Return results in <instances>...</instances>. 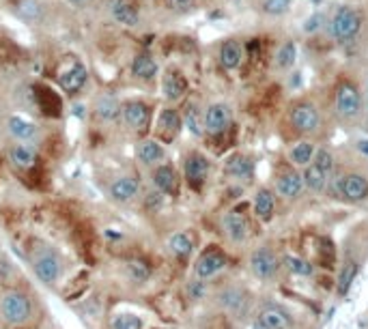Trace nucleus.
Here are the masks:
<instances>
[{
    "label": "nucleus",
    "mask_w": 368,
    "mask_h": 329,
    "mask_svg": "<svg viewBox=\"0 0 368 329\" xmlns=\"http://www.w3.org/2000/svg\"><path fill=\"white\" fill-rule=\"evenodd\" d=\"M0 314L9 325H24L32 314L30 299L20 291H9L0 297Z\"/></svg>",
    "instance_id": "f257e3e1"
},
{
    "label": "nucleus",
    "mask_w": 368,
    "mask_h": 329,
    "mask_svg": "<svg viewBox=\"0 0 368 329\" xmlns=\"http://www.w3.org/2000/svg\"><path fill=\"white\" fill-rule=\"evenodd\" d=\"M59 75V85L65 93L73 95V93H80L82 89H85L87 80H89V71L87 67L82 65L75 56H67L63 61V65L59 67L56 71Z\"/></svg>",
    "instance_id": "f03ea898"
},
{
    "label": "nucleus",
    "mask_w": 368,
    "mask_h": 329,
    "mask_svg": "<svg viewBox=\"0 0 368 329\" xmlns=\"http://www.w3.org/2000/svg\"><path fill=\"white\" fill-rule=\"evenodd\" d=\"M362 28V13L353 7H341L332 20V32L338 41L353 39Z\"/></svg>",
    "instance_id": "7ed1b4c3"
},
{
    "label": "nucleus",
    "mask_w": 368,
    "mask_h": 329,
    "mask_svg": "<svg viewBox=\"0 0 368 329\" xmlns=\"http://www.w3.org/2000/svg\"><path fill=\"white\" fill-rule=\"evenodd\" d=\"M32 267L37 278L46 284H54L61 278V261L48 248H37V252L32 254Z\"/></svg>",
    "instance_id": "20e7f679"
},
{
    "label": "nucleus",
    "mask_w": 368,
    "mask_h": 329,
    "mask_svg": "<svg viewBox=\"0 0 368 329\" xmlns=\"http://www.w3.org/2000/svg\"><path fill=\"white\" fill-rule=\"evenodd\" d=\"M362 108V95L355 85L343 82L336 89V110L343 118H355Z\"/></svg>",
    "instance_id": "39448f33"
},
{
    "label": "nucleus",
    "mask_w": 368,
    "mask_h": 329,
    "mask_svg": "<svg viewBox=\"0 0 368 329\" xmlns=\"http://www.w3.org/2000/svg\"><path fill=\"white\" fill-rule=\"evenodd\" d=\"M231 108L226 104H211L204 112V132L211 136H222L231 128Z\"/></svg>",
    "instance_id": "423d86ee"
},
{
    "label": "nucleus",
    "mask_w": 368,
    "mask_h": 329,
    "mask_svg": "<svg viewBox=\"0 0 368 329\" xmlns=\"http://www.w3.org/2000/svg\"><path fill=\"white\" fill-rule=\"evenodd\" d=\"M35 101H37V108L46 116L59 118L63 114V99L50 85H44V82L35 85Z\"/></svg>",
    "instance_id": "0eeeda50"
},
{
    "label": "nucleus",
    "mask_w": 368,
    "mask_h": 329,
    "mask_svg": "<svg viewBox=\"0 0 368 329\" xmlns=\"http://www.w3.org/2000/svg\"><path fill=\"white\" fill-rule=\"evenodd\" d=\"M121 110H123V118H125V123L132 130L145 132L151 125V108L145 101H138V99L125 101Z\"/></svg>",
    "instance_id": "6e6552de"
},
{
    "label": "nucleus",
    "mask_w": 368,
    "mask_h": 329,
    "mask_svg": "<svg viewBox=\"0 0 368 329\" xmlns=\"http://www.w3.org/2000/svg\"><path fill=\"white\" fill-rule=\"evenodd\" d=\"M250 269L257 278L261 280H271L278 269H280V263L276 259V254L267 248H259L257 252H252L250 256Z\"/></svg>",
    "instance_id": "1a4fd4ad"
},
{
    "label": "nucleus",
    "mask_w": 368,
    "mask_h": 329,
    "mask_svg": "<svg viewBox=\"0 0 368 329\" xmlns=\"http://www.w3.org/2000/svg\"><path fill=\"white\" fill-rule=\"evenodd\" d=\"M183 128V120H181V114L173 108H164L157 116V125H155V132L157 136L164 140V142H171L177 138V134L181 132Z\"/></svg>",
    "instance_id": "9d476101"
},
{
    "label": "nucleus",
    "mask_w": 368,
    "mask_h": 329,
    "mask_svg": "<svg viewBox=\"0 0 368 329\" xmlns=\"http://www.w3.org/2000/svg\"><path fill=\"white\" fill-rule=\"evenodd\" d=\"M209 175V161L204 155L200 153H192L188 155L185 159V179H188V185L194 187V190H200L204 179Z\"/></svg>",
    "instance_id": "9b49d317"
},
{
    "label": "nucleus",
    "mask_w": 368,
    "mask_h": 329,
    "mask_svg": "<svg viewBox=\"0 0 368 329\" xmlns=\"http://www.w3.org/2000/svg\"><path fill=\"white\" fill-rule=\"evenodd\" d=\"M291 123L298 132L310 134L319 128V112L312 104H298L291 110Z\"/></svg>",
    "instance_id": "f8f14e48"
},
{
    "label": "nucleus",
    "mask_w": 368,
    "mask_h": 329,
    "mask_svg": "<svg viewBox=\"0 0 368 329\" xmlns=\"http://www.w3.org/2000/svg\"><path fill=\"white\" fill-rule=\"evenodd\" d=\"M226 267V256L220 250H207L196 263V275L200 280L204 278H211L216 273H220Z\"/></svg>",
    "instance_id": "ddd939ff"
},
{
    "label": "nucleus",
    "mask_w": 368,
    "mask_h": 329,
    "mask_svg": "<svg viewBox=\"0 0 368 329\" xmlns=\"http://www.w3.org/2000/svg\"><path fill=\"white\" fill-rule=\"evenodd\" d=\"M110 13L114 22L123 26H136L140 22V11L134 0H110Z\"/></svg>",
    "instance_id": "4468645a"
},
{
    "label": "nucleus",
    "mask_w": 368,
    "mask_h": 329,
    "mask_svg": "<svg viewBox=\"0 0 368 329\" xmlns=\"http://www.w3.org/2000/svg\"><path fill=\"white\" fill-rule=\"evenodd\" d=\"M257 323L263 325L265 329H291L293 318L289 312H284L278 306H269L265 310H261V314L257 316Z\"/></svg>",
    "instance_id": "2eb2a0df"
},
{
    "label": "nucleus",
    "mask_w": 368,
    "mask_h": 329,
    "mask_svg": "<svg viewBox=\"0 0 368 329\" xmlns=\"http://www.w3.org/2000/svg\"><path fill=\"white\" fill-rule=\"evenodd\" d=\"M161 93H164V97H166L168 101H179L188 93L185 77L179 71L168 69L166 75H164V80H161Z\"/></svg>",
    "instance_id": "dca6fc26"
},
{
    "label": "nucleus",
    "mask_w": 368,
    "mask_h": 329,
    "mask_svg": "<svg viewBox=\"0 0 368 329\" xmlns=\"http://www.w3.org/2000/svg\"><path fill=\"white\" fill-rule=\"evenodd\" d=\"M341 192H343L345 198H349V200H353V202H360V200H364V198L368 196V179L362 177V175L351 173V175L343 177V181H341Z\"/></svg>",
    "instance_id": "f3484780"
},
{
    "label": "nucleus",
    "mask_w": 368,
    "mask_h": 329,
    "mask_svg": "<svg viewBox=\"0 0 368 329\" xmlns=\"http://www.w3.org/2000/svg\"><path fill=\"white\" fill-rule=\"evenodd\" d=\"M140 192V181L136 177H121L110 185V196L118 202H128Z\"/></svg>",
    "instance_id": "a211bd4d"
},
{
    "label": "nucleus",
    "mask_w": 368,
    "mask_h": 329,
    "mask_svg": "<svg viewBox=\"0 0 368 329\" xmlns=\"http://www.w3.org/2000/svg\"><path fill=\"white\" fill-rule=\"evenodd\" d=\"M153 183H155V187H157L161 194L175 196V194L179 192V179H177L175 168H171V166H159V168H155V173H153Z\"/></svg>",
    "instance_id": "6ab92c4d"
},
{
    "label": "nucleus",
    "mask_w": 368,
    "mask_h": 329,
    "mask_svg": "<svg viewBox=\"0 0 368 329\" xmlns=\"http://www.w3.org/2000/svg\"><path fill=\"white\" fill-rule=\"evenodd\" d=\"M222 226H224V232L228 235L231 241H243L245 237H248V220L237 211L226 213L222 220Z\"/></svg>",
    "instance_id": "aec40b11"
},
{
    "label": "nucleus",
    "mask_w": 368,
    "mask_h": 329,
    "mask_svg": "<svg viewBox=\"0 0 368 329\" xmlns=\"http://www.w3.org/2000/svg\"><path fill=\"white\" fill-rule=\"evenodd\" d=\"M302 187H304V179H302V175H298L293 170H286L284 175H280V179L276 183L278 194L284 198H298Z\"/></svg>",
    "instance_id": "412c9836"
},
{
    "label": "nucleus",
    "mask_w": 368,
    "mask_h": 329,
    "mask_svg": "<svg viewBox=\"0 0 368 329\" xmlns=\"http://www.w3.org/2000/svg\"><path fill=\"white\" fill-rule=\"evenodd\" d=\"M9 159L16 168H35L37 166V151L28 144H16L9 151Z\"/></svg>",
    "instance_id": "4be33fe9"
},
{
    "label": "nucleus",
    "mask_w": 368,
    "mask_h": 329,
    "mask_svg": "<svg viewBox=\"0 0 368 329\" xmlns=\"http://www.w3.org/2000/svg\"><path fill=\"white\" fill-rule=\"evenodd\" d=\"M132 73L138 80L151 82V80L157 77V63L149 54H136L134 61H132Z\"/></svg>",
    "instance_id": "5701e85b"
},
{
    "label": "nucleus",
    "mask_w": 368,
    "mask_h": 329,
    "mask_svg": "<svg viewBox=\"0 0 368 329\" xmlns=\"http://www.w3.org/2000/svg\"><path fill=\"white\" fill-rule=\"evenodd\" d=\"M9 132L16 140L28 142L37 136V125L24 116H11L9 118Z\"/></svg>",
    "instance_id": "b1692460"
},
{
    "label": "nucleus",
    "mask_w": 368,
    "mask_h": 329,
    "mask_svg": "<svg viewBox=\"0 0 368 329\" xmlns=\"http://www.w3.org/2000/svg\"><path fill=\"white\" fill-rule=\"evenodd\" d=\"M241 58H243V50L237 41H224L222 48H220V63L224 69L233 71L241 65Z\"/></svg>",
    "instance_id": "393cba45"
},
{
    "label": "nucleus",
    "mask_w": 368,
    "mask_h": 329,
    "mask_svg": "<svg viewBox=\"0 0 368 329\" xmlns=\"http://www.w3.org/2000/svg\"><path fill=\"white\" fill-rule=\"evenodd\" d=\"M302 179H304V185H306L308 190H312V192H321V190H325V185H327V173L321 170V168L317 166V163H308Z\"/></svg>",
    "instance_id": "a878e982"
},
{
    "label": "nucleus",
    "mask_w": 368,
    "mask_h": 329,
    "mask_svg": "<svg viewBox=\"0 0 368 329\" xmlns=\"http://www.w3.org/2000/svg\"><path fill=\"white\" fill-rule=\"evenodd\" d=\"M276 209V200L269 190H261L254 198V211L261 220H269Z\"/></svg>",
    "instance_id": "bb28decb"
},
{
    "label": "nucleus",
    "mask_w": 368,
    "mask_h": 329,
    "mask_svg": "<svg viewBox=\"0 0 368 329\" xmlns=\"http://www.w3.org/2000/svg\"><path fill=\"white\" fill-rule=\"evenodd\" d=\"M226 173L237 177V179L248 177L252 173V161L248 157H243V155H233L226 161Z\"/></svg>",
    "instance_id": "cd10ccee"
},
{
    "label": "nucleus",
    "mask_w": 368,
    "mask_h": 329,
    "mask_svg": "<svg viewBox=\"0 0 368 329\" xmlns=\"http://www.w3.org/2000/svg\"><path fill=\"white\" fill-rule=\"evenodd\" d=\"M192 239H190V235H185V232H175L171 239H168V250L175 254V256H179V259H185V256H190L192 254Z\"/></svg>",
    "instance_id": "c85d7f7f"
},
{
    "label": "nucleus",
    "mask_w": 368,
    "mask_h": 329,
    "mask_svg": "<svg viewBox=\"0 0 368 329\" xmlns=\"http://www.w3.org/2000/svg\"><path fill=\"white\" fill-rule=\"evenodd\" d=\"M164 157V147L157 140H145L138 147V159L142 163H155Z\"/></svg>",
    "instance_id": "c756f323"
},
{
    "label": "nucleus",
    "mask_w": 368,
    "mask_h": 329,
    "mask_svg": "<svg viewBox=\"0 0 368 329\" xmlns=\"http://www.w3.org/2000/svg\"><path fill=\"white\" fill-rule=\"evenodd\" d=\"M118 110H121V106H118V101L112 95H102L95 101V114L99 118H104V120H112L118 114Z\"/></svg>",
    "instance_id": "7c9ffc66"
},
{
    "label": "nucleus",
    "mask_w": 368,
    "mask_h": 329,
    "mask_svg": "<svg viewBox=\"0 0 368 329\" xmlns=\"http://www.w3.org/2000/svg\"><path fill=\"white\" fill-rule=\"evenodd\" d=\"M245 302L248 299H245V295L239 289H226L224 293H220V304L231 312H241Z\"/></svg>",
    "instance_id": "2f4dec72"
},
{
    "label": "nucleus",
    "mask_w": 368,
    "mask_h": 329,
    "mask_svg": "<svg viewBox=\"0 0 368 329\" xmlns=\"http://www.w3.org/2000/svg\"><path fill=\"white\" fill-rule=\"evenodd\" d=\"M289 157H291V161L295 163V166H308V163L312 161V157H314V149H312L310 142H298L291 149Z\"/></svg>",
    "instance_id": "473e14b6"
},
{
    "label": "nucleus",
    "mask_w": 368,
    "mask_h": 329,
    "mask_svg": "<svg viewBox=\"0 0 368 329\" xmlns=\"http://www.w3.org/2000/svg\"><path fill=\"white\" fill-rule=\"evenodd\" d=\"M355 273H357V263L349 259V261L343 265L341 275H338V293H341V295H345V293L349 291V286L353 284Z\"/></svg>",
    "instance_id": "72a5a7b5"
},
{
    "label": "nucleus",
    "mask_w": 368,
    "mask_h": 329,
    "mask_svg": "<svg viewBox=\"0 0 368 329\" xmlns=\"http://www.w3.org/2000/svg\"><path fill=\"white\" fill-rule=\"evenodd\" d=\"M295 58H298V48H295L293 41H286V44H284V46L278 50V54H276V63H278V67H282V69L293 67Z\"/></svg>",
    "instance_id": "f704fd0d"
},
{
    "label": "nucleus",
    "mask_w": 368,
    "mask_h": 329,
    "mask_svg": "<svg viewBox=\"0 0 368 329\" xmlns=\"http://www.w3.org/2000/svg\"><path fill=\"white\" fill-rule=\"evenodd\" d=\"M0 61H3V63H18V61H22V50L13 44L11 39L0 37Z\"/></svg>",
    "instance_id": "c9c22d12"
},
{
    "label": "nucleus",
    "mask_w": 368,
    "mask_h": 329,
    "mask_svg": "<svg viewBox=\"0 0 368 329\" xmlns=\"http://www.w3.org/2000/svg\"><path fill=\"white\" fill-rule=\"evenodd\" d=\"M112 329H142V318L134 314H116L110 321Z\"/></svg>",
    "instance_id": "e433bc0d"
},
{
    "label": "nucleus",
    "mask_w": 368,
    "mask_h": 329,
    "mask_svg": "<svg viewBox=\"0 0 368 329\" xmlns=\"http://www.w3.org/2000/svg\"><path fill=\"white\" fill-rule=\"evenodd\" d=\"M284 265H286V269H289L291 273H295V275H310L312 273V265L308 263V261H304V259H298V256H284Z\"/></svg>",
    "instance_id": "4c0bfd02"
},
{
    "label": "nucleus",
    "mask_w": 368,
    "mask_h": 329,
    "mask_svg": "<svg viewBox=\"0 0 368 329\" xmlns=\"http://www.w3.org/2000/svg\"><path fill=\"white\" fill-rule=\"evenodd\" d=\"M128 271H130V275H132L134 282H145L151 275V267L145 261H130Z\"/></svg>",
    "instance_id": "58836bf2"
},
{
    "label": "nucleus",
    "mask_w": 368,
    "mask_h": 329,
    "mask_svg": "<svg viewBox=\"0 0 368 329\" xmlns=\"http://www.w3.org/2000/svg\"><path fill=\"white\" fill-rule=\"evenodd\" d=\"M185 123H188V128L192 130V134H202L204 130V120H200V114L196 110V106H188L185 108Z\"/></svg>",
    "instance_id": "ea45409f"
},
{
    "label": "nucleus",
    "mask_w": 368,
    "mask_h": 329,
    "mask_svg": "<svg viewBox=\"0 0 368 329\" xmlns=\"http://www.w3.org/2000/svg\"><path fill=\"white\" fill-rule=\"evenodd\" d=\"M314 163L321 168V170H325V173H330L332 168H334V155L327 151V149H319V151H314Z\"/></svg>",
    "instance_id": "a19ab883"
},
{
    "label": "nucleus",
    "mask_w": 368,
    "mask_h": 329,
    "mask_svg": "<svg viewBox=\"0 0 368 329\" xmlns=\"http://www.w3.org/2000/svg\"><path fill=\"white\" fill-rule=\"evenodd\" d=\"M289 7H291V0H265L263 3V11L269 15H280Z\"/></svg>",
    "instance_id": "79ce46f5"
},
{
    "label": "nucleus",
    "mask_w": 368,
    "mask_h": 329,
    "mask_svg": "<svg viewBox=\"0 0 368 329\" xmlns=\"http://www.w3.org/2000/svg\"><path fill=\"white\" fill-rule=\"evenodd\" d=\"M164 5L175 13H188L194 9V0H164Z\"/></svg>",
    "instance_id": "37998d69"
},
{
    "label": "nucleus",
    "mask_w": 368,
    "mask_h": 329,
    "mask_svg": "<svg viewBox=\"0 0 368 329\" xmlns=\"http://www.w3.org/2000/svg\"><path fill=\"white\" fill-rule=\"evenodd\" d=\"M18 9H20L24 15H28V18H35V15L39 13V5L32 3V0H22V3L18 5Z\"/></svg>",
    "instance_id": "c03bdc74"
},
{
    "label": "nucleus",
    "mask_w": 368,
    "mask_h": 329,
    "mask_svg": "<svg viewBox=\"0 0 368 329\" xmlns=\"http://www.w3.org/2000/svg\"><path fill=\"white\" fill-rule=\"evenodd\" d=\"M190 293H192L194 299L202 297V295H204V286H202V282H192V284H190Z\"/></svg>",
    "instance_id": "a18cd8bd"
},
{
    "label": "nucleus",
    "mask_w": 368,
    "mask_h": 329,
    "mask_svg": "<svg viewBox=\"0 0 368 329\" xmlns=\"http://www.w3.org/2000/svg\"><path fill=\"white\" fill-rule=\"evenodd\" d=\"M357 147H360V151H362L364 155H368V140H360Z\"/></svg>",
    "instance_id": "49530a36"
},
{
    "label": "nucleus",
    "mask_w": 368,
    "mask_h": 329,
    "mask_svg": "<svg viewBox=\"0 0 368 329\" xmlns=\"http://www.w3.org/2000/svg\"><path fill=\"white\" fill-rule=\"evenodd\" d=\"M67 3H73V5H85V3H89V0H67Z\"/></svg>",
    "instance_id": "de8ad7c7"
},
{
    "label": "nucleus",
    "mask_w": 368,
    "mask_h": 329,
    "mask_svg": "<svg viewBox=\"0 0 368 329\" xmlns=\"http://www.w3.org/2000/svg\"><path fill=\"white\" fill-rule=\"evenodd\" d=\"M22 3V0H9V5H13V7H18Z\"/></svg>",
    "instance_id": "09e8293b"
},
{
    "label": "nucleus",
    "mask_w": 368,
    "mask_h": 329,
    "mask_svg": "<svg viewBox=\"0 0 368 329\" xmlns=\"http://www.w3.org/2000/svg\"><path fill=\"white\" fill-rule=\"evenodd\" d=\"M252 329H265V327H263V325H259V323L254 321V325H252Z\"/></svg>",
    "instance_id": "8fccbe9b"
},
{
    "label": "nucleus",
    "mask_w": 368,
    "mask_h": 329,
    "mask_svg": "<svg viewBox=\"0 0 368 329\" xmlns=\"http://www.w3.org/2000/svg\"><path fill=\"white\" fill-rule=\"evenodd\" d=\"M366 104H368V97H366Z\"/></svg>",
    "instance_id": "3c124183"
}]
</instances>
